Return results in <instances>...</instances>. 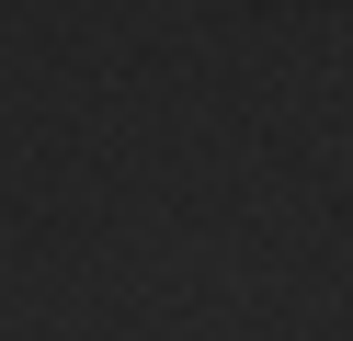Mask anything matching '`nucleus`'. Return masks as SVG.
Returning <instances> with one entry per match:
<instances>
[]
</instances>
